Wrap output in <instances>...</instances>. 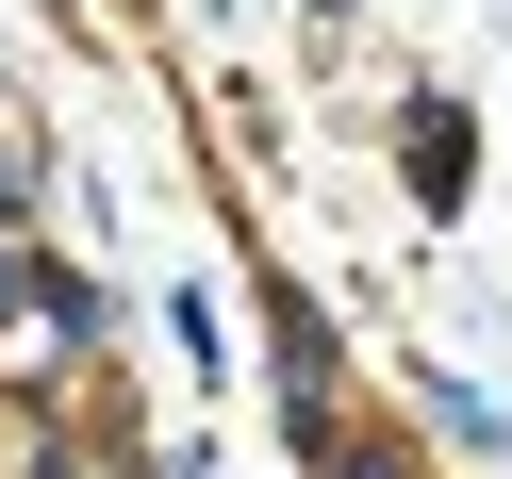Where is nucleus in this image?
Returning <instances> with one entry per match:
<instances>
[{
    "label": "nucleus",
    "mask_w": 512,
    "mask_h": 479,
    "mask_svg": "<svg viewBox=\"0 0 512 479\" xmlns=\"http://www.w3.org/2000/svg\"><path fill=\"white\" fill-rule=\"evenodd\" d=\"M413 199H463V116H413Z\"/></svg>",
    "instance_id": "obj_1"
}]
</instances>
